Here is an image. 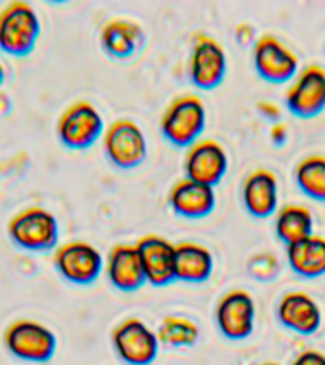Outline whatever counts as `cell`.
<instances>
[{"mask_svg":"<svg viewBox=\"0 0 325 365\" xmlns=\"http://www.w3.org/2000/svg\"><path fill=\"white\" fill-rule=\"evenodd\" d=\"M42 23L33 6L14 0L0 10V50L14 57L29 56L36 48Z\"/></svg>","mask_w":325,"mask_h":365,"instance_id":"6da1fadb","label":"cell"},{"mask_svg":"<svg viewBox=\"0 0 325 365\" xmlns=\"http://www.w3.org/2000/svg\"><path fill=\"white\" fill-rule=\"evenodd\" d=\"M8 236L21 250L44 253L57 247L59 221L50 210L42 205H31L17 211L8 221Z\"/></svg>","mask_w":325,"mask_h":365,"instance_id":"7a4b0ae2","label":"cell"},{"mask_svg":"<svg viewBox=\"0 0 325 365\" xmlns=\"http://www.w3.org/2000/svg\"><path fill=\"white\" fill-rule=\"evenodd\" d=\"M6 350L17 359L46 364L56 356L57 336L48 325L36 319L21 318L11 322L2 335Z\"/></svg>","mask_w":325,"mask_h":365,"instance_id":"3957f363","label":"cell"},{"mask_svg":"<svg viewBox=\"0 0 325 365\" xmlns=\"http://www.w3.org/2000/svg\"><path fill=\"white\" fill-rule=\"evenodd\" d=\"M205 128V105L198 96L187 93L173 99L162 114L160 130L177 147H190Z\"/></svg>","mask_w":325,"mask_h":365,"instance_id":"277c9868","label":"cell"},{"mask_svg":"<svg viewBox=\"0 0 325 365\" xmlns=\"http://www.w3.org/2000/svg\"><path fill=\"white\" fill-rule=\"evenodd\" d=\"M51 262L63 278L76 285L93 284L105 267L101 251L86 240H71L57 245Z\"/></svg>","mask_w":325,"mask_h":365,"instance_id":"5b68a950","label":"cell"},{"mask_svg":"<svg viewBox=\"0 0 325 365\" xmlns=\"http://www.w3.org/2000/svg\"><path fill=\"white\" fill-rule=\"evenodd\" d=\"M105 133V122L93 103L80 99L71 103L57 120V137L67 148L91 147Z\"/></svg>","mask_w":325,"mask_h":365,"instance_id":"8992f818","label":"cell"},{"mask_svg":"<svg viewBox=\"0 0 325 365\" xmlns=\"http://www.w3.org/2000/svg\"><path fill=\"white\" fill-rule=\"evenodd\" d=\"M110 341L116 356L128 365H150L158 356L156 331L139 318L122 319L113 329Z\"/></svg>","mask_w":325,"mask_h":365,"instance_id":"52a82bcc","label":"cell"},{"mask_svg":"<svg viewBox=\"0 0 325 365\" xmlns=\"http://www.w3.org/2000/svg\"><path fill=\"white\" fill-rule=\"evenodd\" d=\"M103 150L116 168L131 170L147 158V139L133 120L118 118L103 133Z\"/></svg>","mask_w":325,"mask_h":365,"instance_id":"ba28073f","label":"cell"},{"mask_svg":"<svg viewBox=\"0 0 325 365\" xmlns=\"http://www.w3.org/2000/svg\"><path fill=\"white\" fill-rule=\"evenodd\" d=\"M219 329L230 341H242L255 327V301L245 289H230L219 299L215 308Z\"/></svg>","mask_w":325,"mask_h":365,"instance_id":"9c48e42d","label":"cell"},{"mask_svg":"<svg viewBox=\"0 0 325 365\" xmlns=\"http://www.w3.org/2000/svg\"><path fill=\"white\" fill-rule=\"evenodd\" d=\"M291 113L299 116H314L325 108V67L306 65L295 74L285 93Z\"/></svg>","mask_w":325,"mask_h":365,"instance_id":"30bf717a","label":"cell"},{"mask_svg":"<svg viewBox=\"0 0 325 365\" xmlns=\"http://www.w3.org/2000/svg\"><path fill=\"white\" fill-rule=\"evenodd\" d=\"M190 78L202 90H210L221 84L227 71V53L219 40L198 34L188 57Z\"/></svg>","mask_w":325,"mask_h":365,"instance_id":"8fae6325","label":"cell"},{"mask_svg":"<svg viewBox=\"0 0 325 365\" xmlns=\"http://www.w3.org/2000/svg\"><path fill=\"white\" fill-rule=\"evenodd\" d=\"M253 61L262 78L285 82L293 78L299 68V57L289 46L272 34H262L253 44Z\"/></svg>","mask_w":325,"mask_h":365,"instance_id":"7c38bea8","label":"cell"},{"mask_svg":"<svg viewBox=\"0 0 325 365\" xmlns=\"http://www.w3.org/2000/svg\"><path fill=\"white\" fill-rule=\"evenodd\" d=\"M227 150L215 139H198L188 147L185 156V171L188 179L215 187L227 173Z\"/></svg>","mask_w":325,"mask_h":365,"instance_id":"4fadbf2b","label":"cell"},{"mask_svg":"<svg viewBox=\"0 0 325 365\" xmlns=\"http://www.w3.org/2000/svg\"><path fill=\"white\" fill-rule=\"evenodd\" d=\"M143 270L148 284L165 285L175 279V245L158 234H147L137 240Z\"/></svg>","mask_w":325,"mask_h":365,"instance_id":"5bb4252c","label":"cell"},{"mask_svg":"<svg viewBox=\"0 0 325 365\" xmlns=\"http://www.w3.org/2000/svg\"><path fill=\"white\" fill-rule=\"evenodd\" d=\"M108 282L120 291H137L147 282L135 244H116L105 261Z\"/></svg>","mask_w":325,"mask_h":365,"instance_id":"9a60e30c","label":"cell"},{"mask_svg":"<svg viewBox=\"0 0 325 365\" xmlns=\"http://www.w3.org/2000/svg\"><path fill=\"white\" fill-rule=\"evenodd\" d=\"M278 319L301 335H312L321 325V308L304 291H289L279 299Z\"/></svg>","mask_w":325,"mask_h":365,"instance_id":"2e32d148","label":"cell"},{"mask_svg":"<svg viewBox=\"0 0 325 365\" xmlns=\"http://www.w3.org/2000/svg\"><path fill=\"white\" fill-rule=\"evenodd\" d=\"M245 210L255 217H270L278 210V179L270 170L259 168L245 177L242 187Z\"/></svg>","mask_w":325,"mask_h":365,"instance_id":"e0dca14e","label":"cell"},{"mask_svg":"<svg viewBox=\"0 0 325 365\" xmlns=\"http://www.w3.org/2000/svg\"><path fill=\"white\" fill-rule=\"evenodd\" d=\"M170 205L181 217H205L215 207V190L210 185H202L185 177L171 187Z\"/></svg>","mask_w":325,"mask_h":365,"instance_id":"ac0fdd59","label":"cell"},{"mask_svg":"<svg viewBox=\"0 0 325 365\" xmlns=\"http://www.w3.org/2000/svg\"><path fill=\"white\" fill-rule=\"evenodd\" d=\"M99 42L108 56L124 59V57L133 56L139 50V46L145 42V31L133 19L114 17L101 27Z\"/></svg>","mask_w":325,"mask_h":365,"instance_id":"d6986e66","label":"cell"},{"mask_svg":"<svg viewBox=\"0 0 325 365\" xmlns=\"http://www.w3.org/2000/svg\"><path fill=\"white\" fill-rule=\"evenodd\" d=\"M285 253L289 267L304 278H318L325 274V236L312 234L287 245Z\"/></svg>","mask_w":325,"mask_h":365,"instance_id":"ffe728a7","label":"cell"},{"mask_svg":"<svg viewBox=\"0 0 325 365\" xmlns=\"http://www.w3.org/2000/svg\"><path fill=\"white\" fill-rule=\"evenodd\" d=\"M213 272V255L198 242L175 245V278L182 282H204Z\"/></svg>","mask_w":325,"mask_h":365,"instance_id":"44dd1931","label":"cell"},{"mask_svg":"<svg viewBox=\"0 0 325 365\" xmlns=\"http://www.w3.org/2000/svg\"><path fill=\"white\" fill-rule=\"evenodd\" d=\"M314 217L308 207L299 204L284 205L276 213V234L284 244H295L312 236Z\"/></svg>","mask_w":325,"mask_h":365,"instance_id":"7402d4cb","label":"cell"},{"mask_svg":"<svg viewBox=\"0 0 325 365\" xmlns=\"http://www.w3.org/2000/svg\"><path fill=\"white\" fill-rule=\"evenodd\" d=\"M295 181L310 198L325 202V156L310 154L295 168Z\"/></svg>","mask_w":325,"mask_h":365,"instance_id":"603a6c76","label":"cell"},{"mask_svg":"<svg viewBox=\"0 0 325 365\" xmlns=\"http://www.w3.org/2000/svg\"><path fill=\"white\" fill-rule=\"evenodd\" d=\"M160 344L167 346H192L198 341L200 329L192 319L182 316H165L156 331Z\"/></svg>","mask_w":325,"mask_h":365,"instance_id":"cb8c5ba5","label":"cell"},{"mask_svg":"<svg viewBox=\"0 0 325 365\" xmlns=\"http://www.w3.org/2000/svg\"><path fill=\"white\" fill-rule=\"evenodd\" d=\"M247 268H249V272L253 278L272 279L274 276L278 274L279 262H278V259H276V255H272V253L264 251V253H257V255L251 257Z\"/></svg>","mask_w":325,"mask_h":365,"instance_id":"d4e9b609","label":"cell"},{"mask_svg":"<svg viewBox=\"0 0 325 365\" xmlns=\"http://www.w3.org/2000/svg\"><path fill=\"white\" fill-rule=\"evenodd\" d=\"M291 365H325V354L316 348H308V350H302Z\"/></svg>","mask_w":325,"mask_h":365,"instance_id":"484cf974","label":"cell"},{"mask_svg":"<svg viewBox=\"0 0 325 365\" xmlns=\"http://www.w3.org/2000/svg\"><path fill=\"white\" fill-rule=\"evenodd\" d=\"M259 108H261V113L264 114V116H268V118H272V120L279 118V107L278 105H274V103L262 101L259 103Z\"/></svg>","mask_w":325,"mask_h":365,"instance_id":"4316f807","label":"cell"},{"mask_svg":"<svg viewBox=\"0 0 325 365\" xmlns=\"http://www.w3.org/2000/svg\"><path fill=\"white\" fill-rule=\"evenodd\" d=\"M285 135H287V128H285V124L276 122V124L272 125V130H270V137H272L276 143H284Z\"/></svg>","mask_w":325,"mask_h":365,"instance_id":"83f0119b","label":"cell"},{"mask_svg":"<svg viewBox=\"0 0 325 365\" xmlns=\"http://www.w3.org/2000/svg\"><path fill=\"white\" fill-rule=\"evenodd\" d=\"M4 80H6V67H4V63L0 61V86H2Z\"/></svg>","mask_w":325,"mask_h":365,"instance_id":"f1b7e54d","label":"cell"},{"mask_svg":"<svg viewBox=\"0 0 325 365\" xmlns=\"http://www.w3.org/2000/svg\"><path fill=\"white\" fill-rule=\"evenodd\" d=\"M259 365H282V364H276V361H264V364H259Z\"/></svg>","mask_w":325,"mask_h":365,"instance_id":"f546056e","label":"cell"}]
</instances>
